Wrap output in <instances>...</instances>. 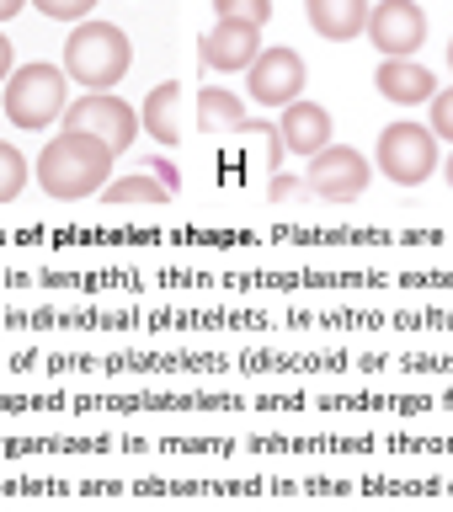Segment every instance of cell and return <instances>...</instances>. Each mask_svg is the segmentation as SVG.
<instances>
[{"mask_svg": "<svg viewBox=\"0 0 453 512\" xmlns=\"http://www.w3.org/2000/svg\"><path fill=\"white\" fill-rule=\"evenodd\" d=\"M374 86H379L384 102H395V107H422V102L438 96V75H432L427 64H416V59H384Z\"/></svg>", "mask_w": 453, "mask_h": 512, "instance_id": "11", "label": "cell"}, {"mask_svg": "<svg viewBox=\"0 0 453 512\" xmlns=\"http://www.w3.org/2000/svg\"><path fill=\"white\" fill-rule=\"evenodd\" d=\"M102 198H107V208L112 203L118 208H166L176 192L160 182V176H150V171H128V176H118V182L102 187Z\"/></svg>", "mask_w": 453, "mask_h": 512, "instance_id": "15", "label": "cell"}, {"mask_svg": "<svg viewBox=\"0 0 453 512\" xmlns=\"http://www.w3.org/2000/svg\"><path fill=\"white\" fill-rule=\"evenodd\" d=\"M443 182H448V187H453V155H448V160H443Z\"/></svg>", "mask_w": 453, "mask_h": 512, "instance_id": "24", "label": "cell"}, {"mask_svg": "<svg viewBox=\"0 0 453 512\" xmlns=\"http://www.w3.org/2000/svg\"><path fill=\"white\" fill-rule=\"evenodd\" d=\"M22 187H27V155L11 139H0V203L22 198Z\"/></svg>", "mask_w": 453, "mask_h": 512, "instance_id": "16", "label": "cell"}, {"mask_svg": "<svg viewBox=\"0 0 453 512\" xmlns=\"http://www.w3.org/2000/svg\"><path fill=\"white\" fill-rule=\"evenodd\" d=\"M0 91H6V118L16 128H27V134L64 123V107H70V75H64V64H43V59L16 64Z\"/></svg>", "mask_w": 453, "mask_h": 512, "instance_id": "3", "label": "cell"}, {"mask_svg": "<svg viewBox=\"0 0 453 512\" xmlns=\"http://www.w3.org/2000/svg\"><path fill=\"white\" fill-rule=\"evenodd\" d=\"M368 43L384 59H416V48L427 43V11L416 0H379L368 11Z\"/></svg>", "mask_w": 453, "mask_h": 512, "instance_id": "8", "label": "cell"}, {"mask_svg": "<svg viewBox=\"0 0 453 512\" xmlns=\"http://www.w3.org/2000/svg\"><path fill=\"white\" fill-rule=\"evenodd\" d=\"M22 6H27V0H0V22H11V16L22 11Z\"/></svg>", "mask_w": 453, "mask_h": 512, "instance_id": "23", "label": "cell"}, {"mask_svg": "<svg viewBox=\"0 0 453 512\" xmlns=\"http://www.w3.org/2000/svg\"><path fill=\"white\" fill-rule=\"evenodd\" d=\"M304 16L326 43H352L368 32V0H304Z\"/></svg>", "mask_w": 453, "mask_h": 512, "instance_id": "12", "label": "cell"}, {"mask_svg": "<svg viewBox=\"0 0 453 512\" xmlns=\"http://www.w3.org/2000/svg\"><path fill=\"white\" fill-rule=\"evenodd\" d=\"M294 187H299L294 176H283V171H278V176H272V187H267V198H272V203H283V198H288V192H294Z\"/></svg>", "mask_w": 453, "mask_h": 512, "instance_id": "22", "label": "cell"}, {"mask_svg": "<svg viewBox=\"0 0 453 512\" xmlns=\"http://www.w3.org/2000/svg\"><path fill=\"white\" fill-rule=\"evenodd\" d=\"M214 11L224 22H251V27L272 22V0H214Z\"/></svg>", "mask_w": 453, "mask_h": 512, "instance_id": "17", "label": "cell"}, {"mask_svg": "<svg viewBox=\"0 0 453 512\" xmlns=\"http://www.w3.org/2000/svg\"><path fill=\"white\" fill-rule=\"evenodd\" d=\"M144 171L160 176V182H166V187L176 192V166H171V160H155V155H150V160H144Z\"/></svg>", "mask_w": 453, "mask_h": 512, "instance_id": "20", "label": "cell"}, {"mask_svg": "<svg viewBox=\"0 0 453 512\" xmlns=\"http://www.w3.org/2000/svg\"><path fill=\"white\" fill-rule=\"evenodd\" d=\"M11 70H16V54H11V38L0 32V86L11 80Z\"/></svg>", "mask_w": 453, "mask_h": 512, "instance_id": "21", "label": "cell"}, {"mask_svg": "<svg viewBox=\"0 0 453 512\" xmlns=\"http://www.w3.org/2000/svg\"><path fill=\"white\" fill-rule=\"evenodd\" d=\"M64 128H80V134H96L102 144H112V150H128L144 128H139V112L123 102V96H112V91H86L80 102L64 107Z\"/></svg>", "mask_w": 453, "mask_h": 512, "instance_id": "6", "label": "cell"}, {"mask_svg": "<svg viewBox=\"0 0 453 512\" xmlns=\"http://www.w3.org/2000/svg\"><path fill=\"white\" fill-rule=\"evenodd\" d=\"M278 134H283V150H294V155H320L331 144V134H336V123H331V112L320 107V102H288L283 107V123H278Z\"/></svg>", "mask_w": 453, "mask_h": 512, "instance_id": "10", "label": "cell"}, {"mask_svg": "<svg viewBox=\"0 0 453 512\" xmlns=\"http://www.w3.org/2000/svg\"><path fill=\"white\" fill-rule=\"evenodd\" d=\"M432 118H427V128H432V134H438V139H448L453 144V86H443L438 96H432Z\"/></svg>", "mask_w": 453, "mask_h": 512, "instance_id": "19", "label": "cell"}, {"mask_svg": "<svg viewBox=\"0 0 453 512\" xmlns=\"http://www.w3.org/2000/svg\"><path fill=\"white\" fill-rule=\"evenodd\" d=\"M448 70H453V43H448Z\"/></svg>", "mask_w": 453, "mask_h": 512, "instance_id": "25", "label": "cell"}, {"mask_svg": "<svg viewBox=\"0 0 453 512\" xmlns=\"http://www.w3.org/2000/svg\"><path fill=\"white\" fill-rule=\"evenodd\" d=\"M374 171H368V155L352 150V144H326L320 155H310V171H304V187L326 203H358Z\"/></svg>", "mask_w": 453, "mask_h": 512, "instance_id": "5", "label": "cell"}, {"mask_svg": "<svg viewBox=\"0 0 453 512\" xmlns=\"http://www.w3.org/2000/svg\"><path fill=\"white\" fill-rule=\"evenodd\" d=\"M198 54L208 70H224V75H240V70H251L256 54H262V27H251V22H214V32L198 43Z\"/></svg>", "mask_w": 453, "mask_h": 512, "instance_id": "9", "label": "cell"}, {"mask_svg": "<svg viewBox=\"0 0 453 512\" xmlns=\"http://www.w3.org/2000/svg\"><path fill=\"white\" fill-rule=\"evenodd\" d=\"M27 6H38L48 22H86L96 11V0H27Z\"/></svg>", "mask_w": 453, "mask_h": 512, "instance_id": "18", "label": "cell"}, {"mask_svg": "<svg viewBox=\"0 0 453 512\" xmlns=\"http://www.w3.org/2000/svg\"><path fill=\"white\" fill-rule=\"evenodd\" d=\"M128 64H134V43H128L123 27L96 22V16L75 22L70 43H64V75H70L75 86H86V91H112V86H118V80L128 75Z\"/></svg>", "mask_w": 453, "mask_h": 512, "instance_id": "2", "label": "cell"}, {"mask_svg": "<svg viewBox=\"0 0 453 512\" xmlns=\"http://www.w3.org/2000/svg\"><path fill=\"white\" fill-rule=\"evenodd\" d=\"M374 171H384L395 187H422L432 171H443L438 134L427 123H384L379 150H374Z\"/></svg>", "mask_w": 453, "mask_h": 512, "instance_id": "4", "label": "cell"}, {"mask_svg": "<svg viewBox=\"0 0 453 512\" xmlns=\"http://www.w3.org/2000/svg\"><path fill=\"white\" fill-rule=\"evenodd\" d=\"M198 134H208V139L246 134V107H240L235 91H224V86H203L198 91Z\"/></svg>", "mask_w": 453, "mask_h": 512, "instance_id": "14", "label": "cell"}, {"mask_svg": "<svg viewBox=\"0 0 453 512\" xmlns=\"http://www.w3.org/2000/svg\"><path fill=\"white\" fill-rule=\"evenodd\" d=\"M112 160H118V150H112V144H102L96 134L59 128V134L43 144V155H38V166H32V176H38V187L48 192V198L80 203V198H96V192L107 187Z\"/></svg>", "mask_w": 453, "mask_h": 512, "instance_id": "1", "label": "cell"}, {"mask_svg": "<svg viewBox=\"0 0 453 512\" xmlns=\"http://www.w3.org/2000/svg\"><path fill=\"white\" fill-rule=\"evenodd\" d=\"M139 128H144L155 144H166V150L182 139V80H166V86H155L150 96H144Z\"/></svg>", "mask_w": 453, "mask_h": 512, "instance_id": "13", "label": "cell"}, {"mask_svg": "<svg viewBox=\"0 0 453 512\" xmlns=\"http://www.w3.org/2000/svg\"><path fill=\"white\" fill-rule=\"evenodd\" d=\"M246 86H251L256 107H288L304 96V86H310V70H304V59L294 48L278 43V48H262V54H256V64L246 70Z\"/></svg>", "mask_w": 453, "mask_h": 512, "instance_id": "7", "label": "cell"}]
</instances>
